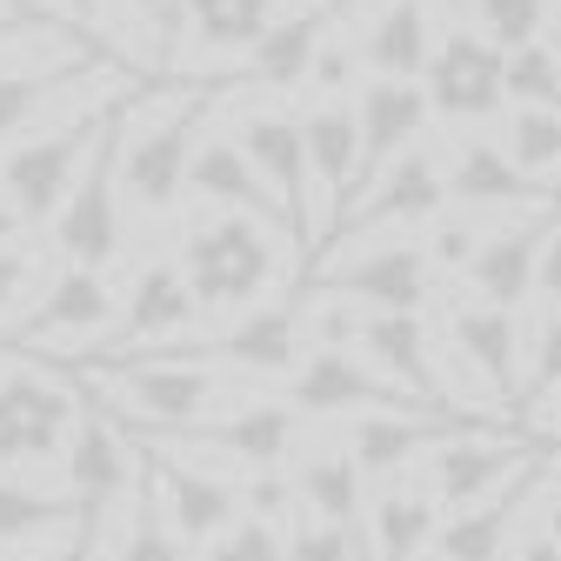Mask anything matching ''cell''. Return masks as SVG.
<instances>
[{
  "label": "cell",
  "instance_id": "cell-1",
  "mask_svg": "<svg viewBox=\"0 0 561 561\" xmlns=\"http://www.w3.org/2000/svg\"><path fill=\"white\" fill-rule=\"evenodd\" d=\"M194 121H201V94H148L134 88L114 107V181L121 201H134L140 215H168L187 194V161H194Z\"/></svg>",
  "mask_w": 561,
  "mask_h": 561
},
{
  "label": "cell",
  "instance_id": "cell-2",
  "mask_svg": "<svg viewBox=\"0 0 561 561\" xmlns=\"http://www.w3.org/2000/svg\"><path fill=\"white\" fill-rule=\"evenodd\" d=\"M127 94H134L127 75H114L101 94H88L60 127H27V134H14V148L0 154V201H8L27 228H47V221H54V207L67 201V187H75L81 161L94 154V140H101L107 114H114Z\"/></svg>",
  "mask_w": 561,
  "mask_h": 561
},
{
  "label": "cell",
  "instance_id": "cell-3",
  "mask_svg": "<svg viewBox=\"0 0 561 561\" xmlns=\"http://www.w3.org/2000/svg\"><path fill=\"white\" fill-rule=\"evenodd\" d=\"M274 234L267 221L254 215H228L221 221H207L181 241V274H187V288H194V308H248L267 295V280H274Z\"/></svg>",
  "mask_w": 561,
  "mask_h": 561
},
{
  "label": "cell",
  "instance_id": "cell-4",
  "mask_svg": "<svg viewBox=\"0 0 561 561\" xmlns=\"http://www.w3.org/2000/svg\"><path fill=\"white\" fill-rule=\"evenodd\" d=\"M502 60H508V54L488 41L481 27H448V34L428 47V67H421V94H428V114H435V121H455V127L495 121V114L508 107Z\"/></svg>",
  "mask_w": 561,
  "mask_h": 561
},
{
  "label": "cell",
  "instance_id": "cell-5",
  "mask_svg": "<svg viewBox=\"0 0 561 561\" xmlns=\"http://www.w3.org/2000/svg\"><path fill=\"white\" fill-rule=\"evenodd\" d=\"M442 207H448V168H442V148L421 134V140H408V148L368 181L362 207H341V215H334V241H355V234H375V228L435 221Z\"/></svg>",
  "mask_w": 561,
  "mask_h": 561
},
{
  "label": "cell",
  "instance_id": "cell-6",
  "mask_svg": "<svg viewBox=\"0 0 561 561\" xmlns=\"http://www.w3.org/2000/svg\"><path fill=\"white\" fill-rule=\"evenodd\" d=\"M301 295H334V301H368L388 314H421L435 301V267L421 241H381L355 261H341L328 274H301Z\"/></svg>",
  "mask_w": 561,
  "mask_h": 561
},
{
  "label": "cell",
  "instance_id": "cell-7",
  "mask_svg": "<svg viewBox=\"0 0 561 561\" xmlns=\"http://www.w3.org/2000/svg\"><path fill=\"white\" fill-rule=\"evenodd\" d=\"M295 428L301 414L288 401H248L234 414H201L187 428H154V435H134L148 448H194V455H221V461H241V468H280L295 448Z\"/></svg>",
  "mask_w": 561,
  "mask_h": 561
},
{
  "label": "cell",
  "instance_id": "cell-8",
  "mask_svg": "<svg viewBox=\"0 0 561 561\" xmlns=\"http://www.w3.org/2000/svg\"><path fill=\"white\" fill-rule=\"evenodd\" d=\"M81 421L75 381L47 368H8L0 375V461H54Z\"/></svg>",
  "mask_w": 561,
  "mask_h": 561
},
{
  "label": "cell",
  "instance_id": "cell-9",
  "mask_svg": "<svg viewBox=\"0 0 561 561\" xmlns=\"http://www.w3.org/2000/svg\"><path fill=\"white\" fill-rule=\"evenodd\" d=\"M54 248L67 261H81V267H107L121 254V181H114V114L94 140V154L81 161L75 187H67V201L54 207Z\"/></svg>",
  "mask_w": 561,
  "mask_h": 561
},
{
  "label": "cell",
  "instance_id": "cell-10",
  "mask_svg": "<svg viewBox=\"0 0 561 561\" xmlns=\"http://www.w3.org/2000/svg\"><path fill=\"white\" fill-rule=\"evenodd\" d=\"M355 14H362V0H308V8L274 14V27H267L254 47H241L234 81H241V88H274V94L308 88L314 54L334 41V27H347Z\"/></svg>",
  "mask_w": 561,
  "mask_h": 561
},
{
  "label": "cell",
  "instance_id": "cell-11",
  "mask_svg": "<svg viewBox=\"0 0 561 561\" xmlns=\"http://www.w3.org/2000/svg\"><path fill=\"white\" fill-rule=\"evenodd\" d=\"M67 502H75V522H81V541H94L101 515L114 502L134 495V442L121 435V421H107L101 408H88L75 421V435H67Z\"/></svg>",
  "mask_w": 561,
  "mask_h": 561
},
{
  "label": "cell",
  "instance_id": "cell-12",
  "mask_svg": "<svg viewBox=\"0 0 561 561\" xmlns=\"http://www.w3.org/2000/svg\"><path fill=\"white\" fill-rule=\"evenodd\" d=\"M548 468H554V455H535V461H522L508 481H495L481 502H468V508H448V522H435V561H508V535L522 528V508H528V495L548 481Z\"/></svg>",
  "mask_w": 561,
  "mask_h": 561
},
{
  "label": "cell",
  "instance_id": "cell-13",
  "mask_svg": "<svg viewBox=\"0 0 561 561\" xmlns=\"http://www.w3.org/2000/svg\"><path fill=\"white\" fill-rule=\"evenodd\" d=\"M515 428V421H508ZM455 435H495V421H481V414H461V408H442V414H408V408H368L355 428H347V455H355L362 474L388 481L401 474L414 455H428Z\"/></svg>",
  "mask_w": 561,
  "mask_h": 561
},
{
  "label": "cell",
  "instance_id": "cell-14",
  "mask_svg": "<svg viewBox=\"0 0 561 561\" xmlns=\"http://www.w3.org/2000/svg\"><path fill=\"white\" fill-rule=\"evenodd\" d=\"M435 455V508H468L481 502L495 481H508L522 461L535 455H561V435H522V428H495V435H455Z\"/></svg>",
  "mask_w": 561,
  "mask_h": 561
},
{
  "label": "cell",
  "instance_id": "cell-15",
  "mask_svg": "<svg viewBox=\"0 0 561 561\" xmlns=\"http://www.w3.org/2000/svg\"><path fill=\"white\" fill-rule=\"evenodd\" d=\"M107 67V54L94 41H67L54 54H21V67H0V140L27 134L60 94H75L81 81H94Z\"/></svg>",
  "mask_w": 561,
  "mask_h": 561
},
{
  "label": "cell",
  "instance_id": "cell-16",
  "mask_svg": "<svg viewBox=\"0 0 561 561\" xmlns=\"http://www.w3.org/2000/svg\"><path fill=\"white\" fill-rule=\"evenodd\" d=\"M114 314H121V301H114V288L101 280V267H81V261H67L54 280H47V295H41V308L0 341V347H54V341H94V334H107L114 328Z\"/></svg>",
  "mask_w": 561,
  "mask_h": 561
},
{
  "label": "cell",
  "instance_id": "cell-17",
  "mask_svg": "<svg viewBox=\"0 0 561 561\" xmlns=\"http://www.w3.org/2000/svg\"><path fill=\"white\" fill-rule=\"evenodd\" d=\"M127 435V428H121ZM134 442V435H127ZM140 448V461H148V481H154V502H161V515H168V528L181 535V541H194V548H207L234 515H241V488H228L221 474H201V468H181L174 455H161V448H148V442H134Z\"/></svg>",
  "mask_w": 561,
  "mask_h": 561
},
{
  "label": "cell",
  "instance_id": "cell-18",
  "mask_svg": "<svg viewBox=\"0 0 561 561\" xmlns=\"http://www.w3.org/2000/svg\"><path fill=\"white\" fill-rule=\"evenodd\" d=\"M154 355H174V362H234L248 375H295L301 362V314L295 301H274V308H254L241 314L228 334L215 341H194V347H154Z\"/></svg>",
  "mask_w": 561,
  "mask_h": 561
},
{
  "label": "cell",
  "instance_id": "cell-19",
  "mask_svg": "<svg viewBox=\"0 0 561 561\" xmlns=\"http://www.w3.org/2000/svg\"><path fill=\"white\" fill-rule=\"evenodd\" d=\"M234 148L248 154V168L267 181V194L280 201V215H288V241H308V148H301V121L288 114H248Z\"/></svg>",
  "mask_w": 561,
  "mask_h": 561
},
{
  "label": "cell",
  "instance_id": "cell-20",
  "mask_svg": "<svg viewBox=\"0 0 561 561\" xmlns=\"http://www.w3.org/2000/svg\"><path fill=\"white\" fill-rule=\"evenodd\" d=\"M428 94H421V81H388V75H375L368 88H362V101H355V134H362V161H355V194L408 148V140H421L428 134Z\"/></svg>",
  "mask_w": 561,
  "mask_h": 561
},
{
  "label": "cell",
  "instance_id": "cell-21",
  "mask_svg": "<svg viewBox=\"0 0 561 561\" xmlns=\"http://www.w3.org/2000/svg\"><path fill=\"white\" fill-rule=\"evenodd\" d=\"M295 414H347V408H408V388H388L381 375H368L347 347H308V362H295V388H288Z\"/></svg>",
  "mask_w": 561,
  "mask_h": 561
},
{
  "label": "cell",
  "instance_id": "cell-22",
  "mask_svg": "<svg viewBox=\"0 0 561 561\" xmlns=\"http://www.w3.org/2000/svg\"><path fill=\"white\" fill-rule=\"evenodd\" d=\"M448 201H461V207H554L561 181L522 174L502 154V140H461L448 161Z\"/></svg>",
  "mask_w": 561,
  "mask_h": 561
},
{
  "label": "cell",
  "instance_id": "cell-23",
  "mask_svg": "<svg viewBox=\"0 0 561 561\" xmlns=\"http://www.w3.org/2000/svg\"><path fill=\"white\" fill-rule=\"evenodd\" d=\"M548 215L554 207H541V215L515 221V228H495L474 261H468V280H474V295L488 308H522L535 295V267H541V241H548Z\"/></svg>",
  "mask_w": 561,
  "mask_h": 561
},
{
  "label": "cell",
  "instance_id": "cell-24",
  "mask_svg": "<svg viewBox=\"0 0 561 561\" xmlns=\"http://www.w3.org/2000/svg\"><path fill=\"white\" fill-rule=\"evenodd\" d=\"M187 194L194 201H215V207H234V215H254L267 228L288 234V215H280V201L267 194V181L248 168V154L234 140H201L194 161H187Z\"/></svg>",
  "mask_w": 561,
  "mask_h": 561
},
{
  "label": "cell",
  "instance_id": "cell-25",
  "mask_svg": "<svg viewBox=\"0 0 561 561\" xmlns=\"http://www.w3.org/2000/svg\"><path fill=\"white\" fill-rule=\"evenodd\" d=\"M194 314L201 308H194V288H187L181 261H154V267L134 274V288L121 301V347L127 341H174ZM107 355H114V347H107Z\"/></svg>",
  "mask_w": 561,
  "mask_h": 561
},
{
  "label": "cell",
  "instance_id": "cell-26",
  "mask_svg": "<svg viewBox=\"0 0 561 561\" xmlns=\"http://www.w3.org/2000/svg\"><path fill=\"white\" fill-rule=\"evenodd\" d=\"M301 148H308V181L321 187V201L347 207V194H355V161H362V134H355V107L347 101H328L301 121Z\"/></svg>",
  "mask_w": 561,
  "mask_h": 561
},
{
  "label": "cell",
  "instance_id": "cell-27",
  "mask_svg": "<svg viewBox=\"0 0 561 561\" xmlns=\"http://www.w3.org/2000/svg\"><path fill=\"white\" fill-rule=\"evenodd\" d=\"M428 47H435L428 0H388V8L368 21L362 60H368V75H388V81H421V67H428Z\"/></svg>",
  "mask_w": 561,
  "mask_h": 561
},
{
  "label": "cell",
  "instance_id": "cell-28",
  "mask_svg": "<svg viewBox=\"0 0 561 561\" xmlns=\"http://www.w3.org/2000/svg\"><path fill=\"white\" fill-rule=\"evenodd\" d=\"M355 341L381 362V375H394L408 394H421V401H435V394H442L435 362H428V334H421L414 314H388V308H375V314H362V334H355Z\"/></svg>",
  "mask_w": 561,
  "mask_h": 561
},
{
  "label": "cell",
  "instance_id": "cell-29",
  "mask_svg": "<svg viewBox=\"0 0 561 561\" xmlns=\"http://www.w3.org/2000/svg\"><path fill=\"white\" fill-rule=\"evenodd\" d=\"M295 495H301L321 522L347 528V541H355V561H362L368 535H362V468H355V455H314V461H301Z\"/></svg>",
  "mask_w": 561,
  "mask_h": 561
},
{
  "label": "cell",
  "instance_id": "cell-30",
  "mask_svg": "<svg viewBox=\"0 0 561 561\" xmlns=\"http://www.w3.org/2000/svg\"><path fill=\"white\" fill-rule=\"evenodd\" d=\"M448 334H455V347L488 375V388L495 394H515V314L508 308H455L448 314Z\"/></svg>",
  "mask_w": 561,
  "mask_h": 561
},
{
  "label": "cell",
  "instance_id": "cell-31",
  "mask_svg": "<svg viewBox=\"0 0 561 561\" xmlns=\"http://www.w3.org/2000/svg\"><path fill=\"white\" fill-rule=\"evenodd\" d=\"M368 528H375V561H414L435 535V495H401V488H388L368 515Z\"/></svg>",
  "mask_w": 561,
  "mask_h": 561
},
{
  "label": "cell",
  "instance_id": "cell-32",
  "mask_svg": "<svg viewBox=\"0 0 561 561\" xmlns=\"http://www.w3.org/2000/svg\"><path fill=\"white\" fill-rule=\"evenodd\" d=\"M280 14V0H187V27L201 47H254Z\"/></svg>",
  "mask_w": 561,
  "mask_h": 561
},
{
  "label": "cell",
  "instance_id": "cell-33",
  "mask_svg": "<svg viewBox=\"0 0 561 561\" xmlns=\"http://www.w3.org/2000/svg\"><path fill=\"white\" fill-rule=\"evenodd\" d=\"M114 561H187V541L168 528V515H161V502H154L148 461H140L134 508H127V528H121V548H114Z\"/></svg>",
  "mask_w": 561,
  "mask_h": 561
},
{
  "label": "cell",
  "instance_id": "cell-34",
  "mask_svg": "<svg viewBox=\"0 0 561 561\" xmlns=\"http://www.w3.org/2000/svg\"><path fill=\"white\" fill-rule=\"evenodd\" d=\"M75 522V502L67 495H41V488L0 481V548H34L41 535Z\"/></svg>",
  "mask_w": 561,
  "mask_h": 561
},
{
  "label": "cell",
  "instance_id": "cell-35",
  "mask_svg": "<svg viewBox=\"0 0 561 561\" xmlns=\"http://www.w3.org/2000/svg\"><path fill=\"white\" fill-rule=\"evenodd\" d=\"M508 161L522 168V174H535V181H554L561 174V114H548V107H515V121H508Z\"/></svg>",
  "mask_w": 561,
  "mask_h": 561
},
{
  "label": "cell",
  "instance_id": "cell-36",
  "mask_svg": "<svg viewBox=\"0 0 561 561\" xmlns=\"http://www.w3.org/2000/svg\"><path fill=\"white\" fill-rule=\"evenodd\" d=\"M502 88H508L515 107H548V114H561V60L548 54V41L508 47V60H502Z\"/></svg>",
  "mask_w": 561,
  "mask_h": 561
},
{
  "label": "cell",
  "instance_id": "cell-37",
  "mask_svg": "<svg viewBox=\"0 0 561 561\" xmlns=\"http://www.w3.org/2000/svg\"><path fill=\"white\" fill-rule=\"evenodd\" d=\"M548 14H554V0H474V27H481L488 41H495L502 54H508V47L541 41Z\"/></svg>",
  "mask_w": 561,
  "mask_h": 561
},
{
  "label": "cell",
  "instance_id": "cell-38",
  "mask_svg": "<svg viewBox=\"0 0 561 561\" xmlns=\"http://www.w3.org/2000/svg\"><path fill=\"white\" fill-rule=\"evenodd\" d=\"M107 8H114L127 27L148 34V60H154V67H168V60H174L181 27H187V0H107Z\"/></svg>",
  "mask_w": 561,
  "mask_h": 561
},
{
  "label": "cell",
  "instance_id": "cell-39",
  "mask_svg": "<svg viewBox=\"0 0 561 561\" xmlns=\"http://www.w3.org/2000/svg\"><path fill=\"white\" fill-rule=\"evenodd\" d=\"M207 561H288V541H280L274 522H261V515H234L215 541H207Z\"/></svg>",
  "mask_w": 561,
  "mask_h": 561
},
{
  "label": "cell",
  "instance_id": "cell-40",
  "mask_svg": "<svg viewBox=\"0 0 561 561\" xmlns=\"http://www.w3.org/2000/svg\"><path fill=\"white\" fill-rule=\"evenodd\" d=\"M421 248H428V267H435V274H455V267L474 261V248H481V221H468V215H435V234L421 241Z\"/></svg>",
  "mask_w": 561,
  "mask_h": 561
},
{
  "label": "cell",
  "instance_id": "cell-41",
  "mask_svg": "<svg viewBox=\"0 0 561 561\" xmlns=\"http://www.w3.org/2000/svg\"><path fill=\"white\" fill-rule=\"evenodd\" d=\"M288 561H355V541H347V528H334V522H295Z\"/></svg>",
  "mask_w": 561,
  "mask_h": 561
},
{
  "label": "cell",
  "instance_id": "cell-42",
  "mask_svg": "<svg viewBox=\"0 0 561 561\" xmlns=\"http://www.w3.org/2000/svg\"><path fill=\"white\" fill-rule=\"evenodd\" d=\"M561 388V308L548 314V328H541V347H535V375H528V401H541V394H554Z\"/></svg>",
  "mask_w": 561,
  "mask_h": 561
},
{
  "label": "cell",
  "instance_id": "cell-43",
  "mask_svg": "<svg viewBox=\"0 0 561 561\" xmlns=\"http://www.w3.org/2000/svg\"><path fill=\"white\" fill-rule=\"evenodd\" d=\"M288 502H295V481L280 474V468H254V481L241 488V508H254L261 522H267V515H280Z\"/></svg>",
  "mask_w": 561,
  "mask_h": 561
},
{
  "label": "cell",
  "instance_id": "cell-44",
  "mask_svg": "<svg viewBox=\"0 0 561 561\" xmlns=\"http://www.w3.org/2000/svg\"><path fill=\"white\" fill-rule=\"evenodd\" d=\"M535 295L561 308V201L548 215V241H541V267H535Z\"/></svg>",
  "mask_w": 561,
  "mask_h": 561
},
{
  "label": "cell",
  "instance_id": "cell-45",
  "mask_svg": "<svg viewBox=\"0 0 561 561\" xmlns=\"http://www.w3.org/2000/svg\"><path fill=\"white\" fill-rule=\"evenodd\" d=\"M27 280H34V261H27L14 241H0V314H8V308L27 295Z\"/></svg>",
  "mask_w": 561,
  "mask_h": 561
},
{
  "label": "cell",
  "instance_id": "cell-46",
  "mask_svg": "<svg viewBox=\"0 0 561 561\" xmlns=\"http://www.w3.org/2000/svg\"><path fill=\"white\" fill-rule=\"evenodd\" d=\"M34 21H41V14H27V8H0V47H14Z\"/></svg>",
  "mask_w": 561,
  "mask_h": 561
},
{
  "label": "cell",
  "instance_id": "cell-47",
  "mask_svg": "<svg viewBox=\"0 0 561 561\" xmlns=\"http://www.w3.org/2000/svg\"><path fill=\"white\" fill-rule=\"evenodd\" d=\"M515 561H561V548H554V535H528L515 548Z\"/></svg>",
  "mask_w": 561,
  "mask_h": 561
},
{
  "label": "cell",
  "instance_id": "cell-48",
  "mask_svg": "<svg viewBox=\"0 0 561 561\" xmlns=\"http://www.w3.org/2000/svg\"><path fill=\"white\" fill-rule=\"evenodd\" d=\"M541 34H548V54L561 60V0H554V14H548V27H541Z\"/></svg>",
  "mask_w": 561,
  "mask_h": 561
},
{
  "label": "cell",
  "instance_id": "cell-49",
  "mask_svg": "<svg viewBox=\"0 0 561 561\" xmlns=\"http://www.w3.org/2000/svg\"><path fill=\"white\" fill-rule=\"evenodd\" d=\"M548 535H554V548H561V495H554V508H548Z\"/></svg>",
  "mask_w": 561,
  "mask_h": 561
},
{
  "label": "cell",
  "instance_id": "cell-50",
  "mask_svg": "<svg viewBox=\"0 0 561 561\" xmlns=\"http://www.w3.org/2000/svg\"><path fill=\"white\" fill-rule=\"evenodd\" d=\"M75 14H81V21H94V14H101V0H75Z\"/></svg>",
  "mask_w": 561,
  "mask_h": 561
},
{
  "label": "cell",
  "instance_id": "cell-51",
  "mask_svg": "<svg viewBox=\"0 0 561 561\" xmlns=\"http://www.w3.org/2000/svg\"><path fill=\"white\" fill-rule=\"evenodd\" d=\"M0 561H14V554H0ZM41 561H60V554H41Z\"/></svg>",
  "mask_w": 561,
  "mask_h": 561
},
{
  "label": "cell",
  "instance_id": "cell-52",
  "mask_svg": "<svg viewBox=\"0 0 561 561\" xmlns=\"http://www.w3.org/2000/svg\"><path fill=\"white\" fill-rule=\"evenodd\" d=\"M280 8H308V0H280Z\"/></svg>",
  "mask_w": 561,
  "mask_h": 561
},
{
  "label": "cell",
  "instance_id": "cell-53",
  "mask_svg": "<svg viewBox=\"0 0 561 561\" xmlns=\"http://www.w3.org/2000/svg\"><path fill=\"white\" fill-rule=\"evenodd\" d=\"M554 394H561V388H554ZM554 435H561V414H554Z\"/></svg>",
  "mask_w": 561,
  "mask_h": 561
}]
</instances>
